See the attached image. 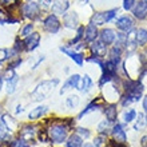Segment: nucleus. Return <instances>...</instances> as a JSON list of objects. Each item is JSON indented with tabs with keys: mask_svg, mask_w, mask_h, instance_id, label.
<instances>
[{
	"mask_svg": "<svg viewBox=\"0 0 147 147\" xmlns=\"http://www.w3.org/2000/svg\"><path fill=\"white\" fill-rule=\"evenodd\" d=\"M126 95L122 98V105L128 106L132 102H138L143 94V84L140 80H127L124 83Z\"/></svg>",
	"mask_w": 147,
	"mask_h": 147,
	"instance_id": "1",
	"label": "nucleus"
},
{
	"mask_svg": "<svg viewBox=\"0 0 147 147\" xmlns=\"http://www.w3.org/2000/svg\"><path fill=\"white\" fill-rule=\"evenodd\" d=\"M58 83H59L58 79L42 82V83L35 88V91L32 92V100L34 102H40V100H43V99H46Z\"/></svg>",
	"mask_w": 147,
	"mask_h": 147,
	"instance_id": "2",
	"label": "nucleus"
},
{
	"mask_svg": "<svg viewBox=\"0 0 147 147\" xmlns=\"http://www.w3.org/2000/svg\"><path fill=\"white\" fill-rule=\"evenodd\" d=\"M48 136L56 143H62L63 140H66L67 134H68V127L63 123H55L52 124L48 130Z\"/></svg>",
	"mask_w": 147,
	"mask_h": 147,
	"instance_id": "3",
	"label": "nucleus"
},
{
	"mask_svg": "<svg viewBox=\"0 0 147 147\" xmlns=\"http://www.w3.org/2000/svg\"><path fill=\"white\" fill-rule=\"evenodd\" d=\"M22 12H23L24 18L31 20H36L39 18V15H40V8H39V4L34 3V1H28V3H26L23 5Z\"/></svg>",
	"mask_w": 147,
	"mask_h": 147,
	"instance_id": "4",
	"label": "nucleus"
},
{
	"mask_svg": "<svg viewBox=\"0 0 147 147\" xmlns=\"http://www.w3.org/2000/svg\"><path fill=\"white\" fill-rule=\"evenodd\" d=\"M44 30L50 34H56V32L60 30V22H59L58 16L52 13V15H48L44 19Z\"/></svg>",
	"mask_w": 147,
	"mask_h": 147,
	"instance_id": "5",
	"label": "nucleus"
},
{
	"mask_svg": "<svg viewBox=\"0 0 147 147\" xmlns=\"http://www.w3.org/2000/svg\"><path fill=\"white\" fill-rule=\"evenodd\" d=\"M40 34L39 32H32L24 40V47L27 51H34L35 48H38L39 44H40Z\"/></svg>",
	"mask_w": 147,
	"mask_h": 147,
	"instance_id": "6",
	"label": "nucleus"
},
{
	"mask_svg": "<svg viewBox=\"0 0 147 147\" xmlns=\"http://www.w3.org/2000/svg\"><path fill=\"white\" fill-rule=\"evenodd\" d=\"M116 28H119L120 31L123 32H130L134 28V20L130 18V16H122V18H119V19L116 20L115 23Z\"/></svg>",
	"mask_w": 147,
	"mask_h": 147,
	"instance_id": "7",
	"label": "nucleus"
},
{
	"mask_svg": "<svg viewBox=\"0 0 147 147\" xmlns=\"http://www.w3.org/2000/svg\"><path fill=\"white\" fill-rule=\"evenodd\" d=\"M91 52L94 54V56L102 59L107 54V46L102 40H94L91 44Z\"/></svg>",
	"mask_w": 147,
	"mask_h": 147,
	"instance_id": "8",
	"label": "nucleus"
},
{
	"mask_svg": "<svg viewBox=\"0 0 147 147\" xmlns=\"http://www.w3.org/2000/svg\"><path fill=\"white\" fill-rule=\"evenodd\" d=\"M54 3H52V12H54L55 15H64L70 7V3H68V0H52Z\"/></svg>",
	"mask_w": 147,
	"mask_h": 147,
	"instance_id": "9",
	"label": "nucleus"
},
{
	"mask_svg": "<svg viewBox=\"0 0 147 147\" xmlns=\"http://www.w3.org/2000/svg\"><path fill=\"white\" fill-rule=\"evenodd\" d=\"M131 11H132V13H134V16H135L136 19H139V20L146 19V16H147V7H146V4H144L143 0H140V1L135 3V5L132 7Z\"/></svg>",
	"mask_w": 147,
	"mask_h": 147,
	"instance_id": "10",
	"label": "nucleus"
},
{
	"mask_svg": "<svg viewBox=\"0 0 147 147\" xmlns=\"http://www.w3.org/2000/svg\"><path fill=\"white\" fill-rule=\"evenodd\" d=\"M63 22H64V26L67 28H76L78 23H79V18H78L76 12H66Z\"/></svg>",
	"mask_w": 147,
	"mask_h": 147,
	"instance_id": "11",
	"label": "nucleus"
},
{
	"mask_svg": "<svg viewBox=\"0 0 147 147\" xmlns=\"http://www.w3.org/2000/svg\"><path fill=\"white\" fill-rule=\"evenodd\" d=\"M99 36H100V40L105 43L106 46H110V44H112V43L115 42L116 34L111 28H105V30L99 34Z\"/></svg>",
	"mask_w": 147,
	"mask_h": 147,
	"instance_id": "12",
	"label": "nucleus"
},
{
	"mask_svg": "<svg viewBox=\"0 0 147 147\" xmlns=\"http://www.w3.org/2000/svg\"><path fill=\"white\" fill-rule=\"evenodd\" d=\"M86 34H84V39L86 42L88 43H92L94 40H96V38L99 36V32H98V26L95 24H88L87 27H86Z\"/></svg>",
	"mask_w": 147,
	"mask_h": 147,
	"instance_id": "13",
	"label": "nucleus"
},
{
	"mask_svg": "<svg viewBox=\"0 0 147 147\" xmlns=\"http://www.w3.org/2000/svg\"><path fill=\"white\" fill-rule=\"evenodd\" d=\"M112 136H114V140L119 142V143H126V140H127V135L120 124H115L112 127Z\"/></svg>",
	"mask_w": 147,
	"mask_h": 147,
	"instance_id": "14",
	"label": "nucleus"
},
{
	"mask_svg": "<svg viewBox=\"0 0 147 147\" xmlns=\"http://www.w3.org/2000/svg\"><path fill=\"white\" fill-rule=\"evenodd\" d=\"M79 80H80V75H78V74L70 76L68 79H67L66 83L63 84L62 90H60V94H64L67 90H70V88H78V83H79Z\"/></svg>",
	"mask_w": 147,
	"mask_h": 147,
	"instance_id": "15",
	"label": "nucleus"
},
{
	"mask_svg": "<svg viewBox=\"0 0 147 147\" xmlns=\"http://www.w3.org/2000/svg\"><path fill=\"white\" fill-rule=\"evenodd\" d=\"M122 50H123V48H122V47H119V46H114L111 48V50H110V52H109V60L110 62H112L114 63V64H116V66H118V64H119V62H120V58H122Z\"/></svg>",
	"mask_w": 147,
	"mask_h": 147,
	"instance_id": "16",
	"label": "nucleus"
},
{
	"mask_svg": "<svg viewBox=\"0 0 147 147\" xmlns=\"http://www.w3.org/2000/svg\"><path fill=\"white\" fill-rule=\"evenodd\" d=\"M60 51H62L63 54L68 55V56L72 59L74 62L76 63L78 66H82V64H83V55H82V54H78V52L70 50V48H67V47H60Z\"/></svg>",
	"mask_w": 147,
	"mask_h": 147,
	"instance_id": "17",
	"label": "nucleus"
},
{
	"mask_svg": "<svg viewBox=\"0 0 147 147\" xmlns=\"http://www.w3.org/2000/svg\"><path fill=\"white\" fill-rule=\"evenodd\" d=\"M92 87V80L88 75H84V78H80V80L78 83V90H80L82 92H87Z\"/></svg>",
	"mask_w": 147,
	"mask_h": 147,
	"instance_id": "18",
	"label": "nucleus"
},
{
	"mask_svg": "<svg viewBox=\"0 0 147 147\" xmlns=\"http://www.w3.org/2000/svg\"><path fill=\"white\" fill-rule=\"evenodd\" d=\"M147 43V30L139 28L135 31V44L136 46H144Z\"/></svg>",
	"mask_w": 147,
	"mask_h": 147,
	"instance_id": "19",
	"label": "nucleus"
},
{
	"mask_svg": "<svg viewBox=\"0 0 147 147\" xmlns=\"http://www.w3.org/2000/svg\"><path fill=\"white\" fill-rule=\"evenodd\" d=\"M47 106H38L36 109H34L30 114H28V118L31 120H36V119H39L42 115H44L46 114V111H47Z\"/></svg>",
	"mask_w": 147,
	"mask_h": 147,
	"instance_id": "20",
	"label": "nucleus"
},
{
	"mask_svg": "<svg viewBox=\"0 0 147 147\" xmlns=\"http://www.w3.org/2000/svg\"><path fill=\"white\" fill-rule=\"evenodd\" d=\"M1 122L7 126V128L9 131H15L16 127H18V122H16L12 116L8 115V114H4V115L1 116Z\"/></svg>",
	"mask_w": 147,
	"mask_h": 147,
	"instance_id": "21",
	"label": "nucleus"
},
{
	"mask_svg": "<svg viewBox=\"0 0 147 147\" xmlns=\"http://www.w3.org/2000/svg\"><path fill=\"white\" fill-rule=\"evenodd\" d=\"M102 106H103V102H102V99H96V100H94L92 103H90L88 106H87V109H84L83 111L79 114V118H82L83 115H86V114H88V112L94 111V110H98L100 109Z\"/></svg>",
	"mask_w": 147,
	"mask_h": 147,
	"instance_id": "22",
	"label": "nucleus"
},
{
	"mask_svg": "<svg viewBox=\"0 0 147 147\" xmlns=\"http://www.w3.org/2000/svg\"><path fill=\"white\" fill-rule=\"evenodd\" d=\"M105 114H106V118H107L110 122H115V120H116V115H118L116 106L115 105L106 106V107H105Z\"/></svg>",
	"mask_w": 147,
	"mask_h": 147,
	"instance_id": "23",
	"label": "nucleus"
},
{
	"mask_svg": "<svg viewBox=\"0 0 147 147\" xmlns=\"http://www.w3.org/2000/svg\"><path fill=\"white\" fill-rule=\"evenodd\" d=\"M83 138L79 134H72L67 140V147H82Z\"/></svg>",
	"mask_w": 147,
	"mask_h": 147,
	"instance_id": "24",
	"label": "nucleus"
},
{
	"mask_svg": "<svg viewBox=\"0 0 147 147\" xmlns=\"http://www.w3.org/2000/svg\"><path fill=\"white\" fill-rule=\"evenodd\" d=\"M22 138H23L24 140H31L32 138H34V135H35V127H31V126H24L23 130H22Z\"/></svg>",
	"mask_w": 147,
	"mask_h": 147,
	"instance_id": "25",
	"label": "nucleus"
},
{
	"mask_svg": "<svg viewBox=\"0 0 147 147\" xmlns=\"http://www.w3.org/2000/svg\"><path fill=\"white\" fill-rule=\"evenodd\" d=\"M146 126H147V118L144 116V114H138V118H136L134 128H135L136 131H142Z\"/></svg>",
	"mask_w": 147,
	"mask_h": 147,
	"instance_id": "26",
	"label": "nucleus"
},
{
	"mask_svg": "<svg viewBox=\"0 0 147 147\" xmlns=\"http://www.w3.org/2000/svg\"><path fill=\"white\" fill-rule=\"evenodd\" d=\"M111 123L112 122H110L109 119L100 122L99 126H98V132H99V134H103V135H107V132L110 131V128H111V126H112Z\"/></svg>",
	"mask_w": 147,
	"mask_h": 147,
	"instance_id": "27",
	"label": "nucleus"
},
{
	"mask_svg": "<svg viewBox=\"0 0 147 147\" xmlns=\"http://www.w3.org/2000/svg\"><path fill=\"white\" fill-rule=\"evenodd\" d=\"M91 23L95 24V26H103L106 23L105 12H96V13H94L92 19H91Z\"/></svg>",
	"mask_w": 147,
	"mask_h": 147,
	"instance_id": "28",
	"label": "nucleus"
},
{
	"mask_svg": "<svg viewBox=\"0 0 147 147\" xmlns=\"http://www.w3.org/2000/svg\"><path fill=\"white\" fill-rule=\"evenodd\" d=\"M94 143H95V147H107L109 140H107V136H106V135L99 134V136H96V138H95Z\"/></svg>",
	"mask_w": 147,
	"mask_h": 147,
	"instance_id": "29",
	"label": "nucleus"
},
{
	"mask_svg": "<svg viewBox=\"0 0 147 147\" xmlns=\"http://www.w3.org/2000/svg\"><path fill=\"white\" fill-rule=\"evenodd\" d=\"M79 96H76V95H71V96L67 98L66 100V105L68 109H75V107H78L79 106Z\"/></svg>",
	"mask_w": 147,
	"mask_h": 147,
	"instance_id": "30",
	"label": "nucleus"
},
{
	"mask_svg": "<svg viewBox=\"0 0 147 147\" xmlns=\"http://www.w3.org/2000/svg\"><path fill=\"white\" fill-rule=\"evenodd\" d=\"M9 130L7 128V126L3 123V122H0V139L1 140H8L9 138Z\"/></svg>",
	"mask_w": 147,
	"mask_h": 147,
	"instance_id": "31",
	"label": "nucleus"
},
{
	"mask_svg": "<svg viewBox=\"0 0 147 147\" xmlns=\"http://www.w3.org/2000/svg\"><path fill=\"white\" fill-rule=\"evenodd\" d=\"M8 147H30V144H28L27 140H24L23 138H22V139H15V140H12Z\"/></svg>",
	"mask_w": 147,
	"mask_h": 147,
	"instance_id": "32",
	"label": "nucleus"
},
{
	"mask_svg": "<svg viewBox=\"0 0 147 147\" xmlns=\"http://www.w3.org/2000/svg\"><path fill=\"white\" fill-rule=\"evenodd\" d=\"M136 118V111L135 110H128V111L124 112V115H123V119L126 123H128V122H131L132 119H135Z\"/></svg>",
	"mask_w": 147,
	"mask_h": 147,
	"instance_id": "33",
	"label": "nucleus"
},
{
	"mask_svg": "<svg viewBox=\"0 0 147 147\" xmlns=\"http://www.w3.org/2000/svg\"><path fill=\"white\" fill-rule=\"evenodd\" d=\"M16 83H18V76H15L13 79H11V80H7V92L8 94H12L15 91Z\"/></svg>",
	"mask_w": 147,
	"mask_h": 147,
	"instance_id": "34",
	"label": "nucleus"
},
{
	"mask_svg": "<svg viewBox=\"0 0 147 147\" xmlns=\"http://www.w3.org/2000/svg\"><path fill=\"white\" fill-rule=\"evenodd\" d=\"M116 12H118V9H110V11H106L105 12V19H106V23H109V22H111L114 18H115Z\"/></svg>",
	"mask_w": 147,
	"mask_h": 147,
	"instance_id": "35",
	"label": "nucleus"
},
{
	"mask_svg": "<svg viewBox=\"0 0 147 147\" xmlns=\"http://www.w3.org/2000/svg\"><path fill=\"white\" fill-rule=\"evenodd\" d=\"M32 30H34V26H32L31 23L27 24L26 27L22 30V32H20V36H24V38H27L30 34H32Z\"/></svg>",
	"mask_w": 147,
	"mask_h": 147,
	"instance_id": "36",
	"label": "nucleus"
},
{
	"mask_svg": "<svg viewBox=\"0 0 147 147\" xmlns=\"http://www.w3.org/2000/svg\"><path fill=\"white\" fill-rule=\"evenodd\" d=\"M83 32H84V28H83V27H79V30H78V34H76V36H75V39H72V40H71V43H70V44H76V43H78V42H79V40H80V39H82V36L84 35Z\"/></svg>",
	"mask_w": 147,
	"mask_h": 147,
	"instance_id": "37",
	"label": "nucleus"
},
{
	"mask_svg": "<svg viewBox=\"0 0 147 147\" xmlns=\"http://www.w3.org/2000/svg\"><path fill=\"white\" fill-rule=\"evenodd\" d=\"M1 4H3V5H5L7 8H9V9H11V8L16 7V5L19 4V1H18V0H1Z\"/></svg>",
	"mask_w": 147,
	"mask_h": 147,
	"instance_id": "38",
	"label": "nucleus"
},
{
	"mask_svg": "<svg viewBox=\"0 0 147 147\" xmlns=\"http://www.w3.org/2000/svg\"><path fill=\"white\" fill-rule=\"evenodd\" d=\"M135 0H123V8L126 11H131L132 7L135 5Z\"/></svg>",
	"mask_w": 147,
	"mask_h": 147,
	"instance_id": "39",
	"label": "nucleus"
},
{
	"mask_svg": "<svg viewBox=\"0 0 147 147\" xmlns=\"http://www.w3.org/2000/svg\"><path fill=\"white\" fill-rule=\"evenodd\" d=\"M52 5V0H39V7L42 9H48Z\"/></svg>",
	"mask_w": 147,
	"mask_h": 147,
	"instance_id": "40",
	"label": "nucleus"
},
{
	"mask_svg": "<svg viewBox=\"0 0 147 147\" xmlns=\"http://www.w3.org/2000/svg\"><path fill=\"white\" fill-rule=\"evenodd\" d=\"M16 76L15 71H13V68H8L7 71H5V74H4V79L5 80H11V79H13V78Z\"/></svg>",
	"mask_w": 147,
	"mask_h": 147,
	"instance_id": "41",
	"label": "nucleus"
},
{
	"mask_svg": "<svg viewBox=\"0 0 147 147\" xmlns=\"http://www.w3.org/2000/svg\"><path fill=\"white\" fill-rule=\"evenodd\" d=\"M76 134H79V135L83 138H88L90 136V131L87 130V128H82V127H79V128H76Z\"/></svg>",
	"mask_w": 147,
	"mask_h": 147,
	"instance_id": "42",
	"label": "nucleus"
},
{
	"mask_svg": "<svg viewBox=\"0 0 147 147\" xmlns=\"http://www.w3.org/2000/svg\"><path fill=\"white\" fill-rule=\"evenodd\" d=\"M8 56H9V55H8V51L5 50V48H0V62H4Z\"/></svg>",
	"mask_w": 147,
	"mask_h": 147,
	"instance_id": "43",
	"label": "nucleus"
},
{
	"mask_svg": "<svg viewBox=\"0 0 147 147\" xmlns=\"http://www.w3.org/2000/svg\"><path fill=\"white\" fill-rule=\"evenodd\" d=\"M107 147H127V146L124 143H119V142H116V140H109Z\"/></svg>",
	"mask_w": 147,
	"mask_h": 147,
	"instance_id": "44",
	"label": "nucleus"
},
{
	"mask_svg": "<svg viewBox=\"0 0 147 147\" xmlns=\"http://www.w3.org/2000/svg\"><path fill=\"white\" fill-rule=\"evenodd\" d=\"M140 146H142V147H147V135H144L143 138H142V140H140Z\"/></svg>",
	"mask_w": 147,
	"mask_h": 147,
	"instance_id": "45",
	"label": "nucleus"
},
{
	"mask_svg": "<svg viewBox=\"0 0 147 147\" xmlns=\"http://www.w3.org/2000/svg\"><path fill=\"white\" fill-rule=\"evenodd\" d=\"M143 109H144V111L147 112V96L143 99Z\"/></svg>",
	"mask_w": 147,
	"mask_h": 147,
	"instance_id": "46",
	"label": "nucleus"
},
{
	"mask_svg": "<svg viewBox=\"0 0 147 147\" xmlns=\"http://www.w3.org/2000/svg\"><path fill=\"white\" fill-rule=\"evenodd\" d=\"M79 3L80 4H87L88 3V0H79Z\"/></svg>",
	"mask_w": 147,
	"mask_h": 147,
	"instance_id": "47",
	"label": "nucleus"
},
{
	"mask_svg": "<svg viewBox=\"0 0 147 147\" xmlns=\"http://www.w3.org/2000/svg\"><path fill=\"white\" fill-rule=\"evenodd\" d=\"M83 147H95V146H92V144H90V143H86Z\"/></svg>",
	"mask_w": 147,
	"mask_h": 147,
	"instance_id": "48",
	"label": "nucleus"
},
{
	"mask_svg": "<svg viewBox=\"0 0 147 147\" xmlns=\"http://www.w3.org/2000/svg\"><path fill=\"white\" fill-rule=\"evenodd\" d=\"M1 84H3V78L0 76V90H1Z\"/></svg>",
	"mask_w": 147,
	"mask_h": 147,
	"instance_id": "49",
	"label": "nucleus"
},
{
	"mask_svg": "<svg viewBox=\"0 0 147 147\" xmlns=\"http://www.w3.org/2000/svg\"><path fill=\"white\" fill-rule=\"evenodd\" d=\"M143 1H144V4H146V7H147V0H143Z\"/></svg>",
	"mask_w": 147,
	"mask_h": 147,
	"instance_id": "50",
	"label": "nucleus"
},
{
	"mask_svg": "<svg viewBox=\"0 0 147 147\" xmlns=\"http://www.w3.org/2000/svg\"><path fill=\"white\" fill-rule=\"evenodd\" d=\"M0 13H1V11H0Z\"/></svg>",
	"mask_w": 147,
	"mask_h": 147,
	"instance_id": "51",
	"label": "nucleus"
}]
</instances>
